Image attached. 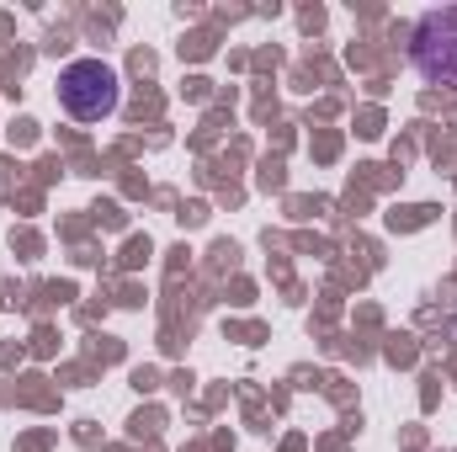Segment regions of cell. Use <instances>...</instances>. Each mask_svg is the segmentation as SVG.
<instances>
[{
  "instance_id": "obj_1",
  "label": "cell",
  "mask_w": 457,
  "mask_h": 452,
  "mask_svg": "<svg viewBox=\"0 0 457 452\" xmlns=\"http://www.w3.org/2000/svg\"><path fill=\"white\" fill-rule=\"evenodd\" d=\"M122 102V86H117V70L102 59H75L59 70V107L75 117V122H102L117 113Z\"/></svg>"
},
{
  "instance_id": "obj_2",
  "label": "cell",
  "mask_w": 457,
  "mask_h": 452,
  "mask_svg": "<svg viewBox=\"0 0 457 452\" xmlns=\"http://www.w3.org/2000/svg\"><path fill=\"white\" fill-rule=\"evenodd\" d=\"M410 59L431 86H457V5L426 11L410 32Z\"/></svg>"
}]
</instances>
